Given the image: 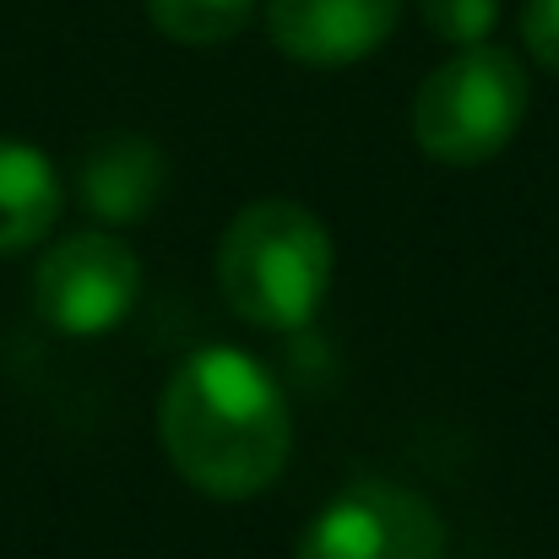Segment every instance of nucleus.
I'll return each instance as SVG.
<instances>
[{
    "label": "nucleus",
    "instance_id": "obj_3",
    "mask_svg": "<svg viewBox=\"0 0 559 559\" xmlns=\"http://www.w3.org/2000/svg\"><path fill=\"white\" fill-rule=\"evenodd\" d=\"M527 104H533L527 66L500 44H473L440 60L418 82L407 120L424 158L445 169H484L516 142Z\"/></svg>",
    "mask_w": 559,
    "mask_h": 559
},
{
    "label": "nucleus",
    "instance_id": "obj_9",
    "mask_svg": "<svg viewBox=\"0 0 559 559\" xmlns=\"http://www.w3.org/2000/svg\"><path fill=\"white\" fill-rule=\"evenodd\" d=\"M255 16V0H147V22L186 49L234 44Z\"/></svg>",
    "mask_w": 559,
    "mask_h": 559
},
{
    "label": "nucleus",
    "instance_id": "obj_2",
    "mask_svg": "<svg viewBox=\"0 0 559 559\" xmlns=\"http://www.w3.org/2000/svg\"><path fill=\"white\" fill-rule=\"evenodd\" d=\"M337 272L332 228L288 195L239 206L217 239V288L245 326L299 332L326 305Z\"/></svg>",
    "mask_w": 559,
    "mask_h": 559
},
{
    "label": "nucleus",
    "instance_id": "obj_1",
    "mask_svg": "<svg viewBox=\"0 0 559 559\" xmlns=\"http://www.w3.org/2000/svg\"><path fill=\"white\" fill-rule=\"evenodd\" d=\"M158 445L195 495L250 500L272 489L288 467V391L245 348H201L164 380Z\"/></svg>",
    "mask_w": 559,
    "mask_h": 559
},
{
    "label": "nucleus",
    "instance_id": "obj_10",
    "mask_svg": "<svg viewBox=\"0 0 559 559\" xmlns=\"http://www.w3.org/2000/svg\"><path fill=\"white\" fill-rule=\"evenodd\" d=\"M418 16L440 44L473 49L489 44V33L500 27V0H418Z\"/></svg>",
    "mask_w": 559,
    "mask_h": 559
},
{
    "label": "nucleus",
    "instance_id": "obj_8",
    "mask_svg": "<svg viewBox=\"0 0 559 559\" xmlns=\"http://www.w3.org/2000/svg\"><path fill=\"white\" fill-rule=\"evenodd\" d=\"M60 206H66V186L49 153L33 142L0 136V255L44 245Z\"/></svg>",
    "mask_w": 559,
    "mask_h": 559
},
{
    "label": "nucleus",
    "instance_id": "obj_4",
    "mask_svg": "<svg viewBox=\"0 0 559 559\" xmlns=\"http://www.w3.org/2000/svg\"><path fill=\"white\" fill-rule=\"evenodd\" d=\"M294 559H445V522L396 478H354L310 516Z\"/></svg>",
    "mask_w": 559,
    "mask_h": 559
},
{
    "label": "nucleus",
    "instance_id": "obj_7",
    "mask_svg": "<svg viewBox=\"0 0 559 559\" xmlns=\"http://www.w3.org/2000/svg\"><path fill=\"white\" fill-rule=\"evenodd\" d=\"M169 186V158L158 142L136 131H109L98 136L82 164H76V195L98 223H142Z\"/></svg>",
    "mask_w": 559,
    "mask_h": 559
},
{
    "label": "nucleus",
    "instance_id": "obj_5",
    "mask_svg": "<svg viewBox=\"0 0 559 559\" xmlns=\"http://www.w3.org/2000/svg\"><path fill=\"white\" fill-rule=\"evenodd\" d=\"M142 299V261L120 234L87 228L49 245L33 266V310L60 337H104Z\"/></svg>",
    "mask_w": 559,
    "mask_h": 559
},
{
    "label": "nucleus",
    "instance_id": "obj_6",
    "mask_svg": "<svg viewBox=\"0 0 559 559\" xmlns=\"http://www.w3.org/2000/svg\"><path fill=\"white\" fill-rule=\"evenodd\" d=\"M402 0H266L272 44L310 71H343L370 60L391 38Z\"/></svg>",
    "mask_w": 559,
    "mask_h": 559
},
{
    "label": "nucleus",
    "instance_id": "obj_11",
    "mask_svg": "<svg viewBox=\"0 0 559 559\" xmlns=\"http://www.w3.org/2000/svg\"><path fill=\"white\" fill-rule=\"evenodd\" d=\"M522 44L544 71L559 76V0H527L522 5Z\"/></svg>",
    "mask_w": 559,
    "mask_h": 559
}]
</instances>
